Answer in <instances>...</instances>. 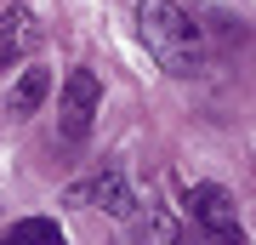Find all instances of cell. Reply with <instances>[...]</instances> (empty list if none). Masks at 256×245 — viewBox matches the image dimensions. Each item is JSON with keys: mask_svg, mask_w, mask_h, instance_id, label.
I'll use <instances>...</instances> for the list:
<instances>
[{"mask_svg": "<svg viewBox=\"0 0 256 245\" xmlns=\"http://www.w3.org/2000/svg\"><path fill=\"white\" fill-rule=\"evenodd\" d=\"M137 35L148 46V57L165 74H176V80L205 69V23L194 18L182 0H142L137 6Z\"/></svg>", "mask_w": 256, "mask_h": 245, "instance_id": "6da1fadb", "label": "cell"}, {"mask_svg": "<svg viewBox=\"0 0 256 245\" xmlns=\"http://www.w3.org/2000/svg\"><path fill=\"white\" fill-rule=\"evenodd\" d=\"M182 205H188V217H194V234H200V239L245 245V228H239V217H234V200H228V188H216V182H194V188H182Z\"/></svg>", "mask_w": 256, "mask_h": 245, "instance_id": "7a4b0ae2", "label": "cell"}, {"mask_svg": "<svg viewBox=\"0 0 256 245\" xmlns=\"http://www.w3.org/2000/svg\"><path fill=\"white\" fill-rule=\"evenodd\" d=\"M97 103H102V86H97V74H92V69H74L68 80H63V137H68V143H80V137L92 131V114H97Z\"/></svg>", "mask_w": 256, "mask_h": 245, "instance_id": "3957f363", "label": "cell"}, {"mask_svg": "<svg viewBox=\"0 0 256 245\" xmlns=\"http://www.w3.org/2000/svg\"><path fill=\"white\" fill-rule=\"evenodd\" d=\"M102 205L108 217H131L137 211V200H131V182H126V171H102V177H92L86 188H68V205Z\"/></svg>", "mask_w": 256, "mask_h": 245, "instance_id": "277c9868", "label": "cell"}, {"mask_svg": "<svg viewBox=\"0 0 256 245\" xmlns=\"http://www.w3.org/2000/svg\"><path fill=\"white\" fill-rule=\"evenodd\" d=\"M40 46V23L28 6H12L6 18H0V69H12L18 57H28Z\"/></svg>", "mask_w": 256, "mask_h": 245, "instance_id": "5b68a950", "label": "cell"}, {"mask_svg": "<svg viewBox=\"0 0 256 245\" xmlns=\"http://www.w3.org/2000/svg\"><path fill=\"white\" fill-rule=\"evenodd\" d=\"M46 91H52V74H46V69H23V80L12 86V114L28 120L40 103H46Z\"/></svg>", "mask_w": 256, "mask_h": 245, "instance_id": "8992f818", "label": "cell"}, {"mask_svg": "<svg viewBox=\"0 0 256 245\" xmlns=\"http://www.w3.org/2000/svg\"><path fill=\"white\" fill-rule=\"evenodd\" d=\"M131 239H160V245H171V239H182V228H176L171 217H160V211H148V217L131 222Z\"/></svg>", "mask_w": 256, "mask_h": 245, "instance_id": "52a82bcc", "label": "cell"}, {"mask_svg": "<svg viewBox=\"0 0 256 245\" xmlns=\"http://www.w3.org/2000/svg\"><path fill=\"white\" fill-rule=\"evenodd\" d=\"M12 239H46V245H57V239H63V228L46 222V217H23V222H12Z\"/></svg>", "mask_w": 256, "mask_h": 245, "instance_id": "ba28073f", "label": "cell"}]
</instances>
